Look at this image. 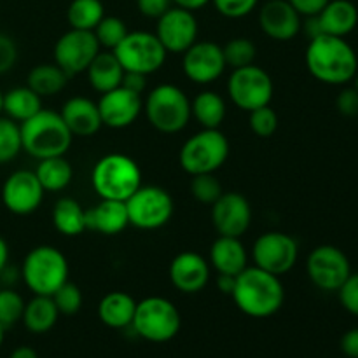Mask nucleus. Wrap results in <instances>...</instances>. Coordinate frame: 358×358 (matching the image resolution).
I'll return each instance as SVG.
<instances>
[{
	"label": "nucleus",
	"mask_w": 358,
	"mask_h": 358,
	"mask_svg": "<svg viewBox=\"0 0 358 358\" xmlns=\"http://www.w3.org/2000/svg\"><path fill=\"white\" fill-rule=\"evenodd\" d=\"M52 224L63 236H79L86 231V210L73 198L58 199L52 208Z\"/></svg>",
	"instance_id": "7c9ffc66"
},
{
	"label": "nucleus",
	"mask_w": 358,
	"mask_h": 358,
	"mask_svg": "<svg viewBox=\"0 0 358 358\" xmlns=\"http://www.w3.org/2000/svg\"><path fill=\"white\" fill-rule=\"evenodd\" d=\"M52 301H55L56 308H58L59 315H76L77 311L83 308V292L79 287L72 282H65L55 294H52Z\"/></svg>",
	"instance_id": "a19ab883"
},
{
	"label": "nucleus",
	"mask_w": 358,
	"mask_h": 358,
	"mask_svg": "<svg viewBox=\"0 0 358 358\" xmlns=\"http://www.w3.org/2000/svg\"><path fill=\"white\" fill-rule=\"evenodd\" d=\"M128 27H126V23L121 17L103 16L100 23L96 24V28L93 30V34L96 37L100 48H103L105 51H114L121 44L122 38L128 35Z\"/></svg>",
	"instance_id": "e433bc0d"
},
{
	"label": "nucleus",
	"mask_w": 358,
	"mask_h": 358,
	"mask_svg": "<svg viewBox=\"0 0 358 358\" xmlns=\"http://www.w3.org/2000/svg\"><path fill=\"white\" fill-rule=\"evenodd\" d=\"M96 103L101 122L112 129L128 128L143 112L142 96L122 86L101 94Z\"/></svg>",
	"instance_id": "6ab92c4d"
},
{
	"label": "nucleus",
	"mask_w": 358,
	"mask_h": 358,
	"mask_svg": "<svg viewBox=\"0 0 358 358\" xmlns=\"http://www.w3.org/2000/svg\"><path fill=\"white\" fill-rule=\"evenodd\" d=\"M124 72H136L143 76L157 72L166 62V49L150 31H128L121 44L114 49Z\"/></svg>",
	"instance_id": "9d476101"
},
{
	"label": "nucleus",
	"mask_w": 358,
	"mask_h": 358,
	"mask_svg": "<svg viewBox=\"0 0 358 358\" xmlns=\"http://www.w3.org/2000/svg\"><path fill=\"white\" fill-rule=\"evenodd\" d=\"M353 79H355V87H357V91H358V70H357V73H355V77H353Z\"/></svg>",
	"instance_id": "13d9d810"
},
{
	"label": "nucleus",
	"mask_w": 358,
	"mask_h": 358,
	"mask_svg": "<svg viewBox=\"0 0 358 358\" xmlns=\"http://www.w3.org/2000/svg\"><path fill=\"white\" fill-rule=\"evenodd\" d=\"M69 271L65 254L51 245L31 248L21 264V278L34 296H52L69 282Z\"/></svg>",
	"instance_id": "39448f33"
},
{
	"label": "nucleus",
	"mask_w": 358,
	"mask_h": 358,
	"mask_svg": "<svg viewBox=\"0 0 358 358\" xmlns=\"http://www.w3.org/2000/svg\"><path fill=\"white\" fill-rule=\"evenodd\" d=\"M35 175L45 192H59L70 185L73 178V170L65 156H55L38 159Z\"/></svg>",
	"instance_id": "2f4dec72"
},
{
	"label": "nucleus",
	"mask_w": 358,
	"mask_h": 358,
	"mask_svg": "<svg viewBox=\"0 0 358 358\" xmlns=\"http://www.w3.org/2000/svg\"><path fill=\"white\" fill-rule=\"evenodd\" d=\"M86 76L90 80V86L100 94H103L121 86L124 69L119 63L114 51H100L96 58L91 62V65L87 66Z\"/></svg>",
	"instance_id": "a878e982"
},
{
	"label": "nucleus",
	"mask_w": 358,
	"mask_h": 358,
	"mask_svg": "<svg viewBox=\"0 0 358 358\" xmlns=\"http://www.w3.org/2000/svg\"><path fill=\"white\" fill-rule=\"evenodd\" d=\"M231 297L238 310L247 317L268 318L282 310L285 303V289L280 276L271 275L257 266H247L236 276Z\"/></svg>",
	"instance_id": "f03ea898"
},
{
	"label": "nucleus",
	"mask_w": 358,
	"mask_h": 358,
	"mask_svg": "<svg viewBox=\"0 0 358 358\" xmlns=\"http://www.w3.org/2000/svg\"><path fill=\"white\" fill-rule=\"evenodd\" d=\"M222 52L224 59H226V66L236 70L254 65L255 56H257V48H255V44L250 38L236 37L231 38L226 45H222Z\"/></svg>",
	"instance_id": "f704fd0d"
},
{
	"label": "nucleus",
	"mask_w": 358,
	"mask_h": 358,
	"mask_svg": "<svg viewBox=\"0 0 358 358\" xmlns=\"http://www.w3.org/2000/svg\"><path fill=\"white\" fill-rule=\"evenodd\" d=\"M259 27L273 41L289 42L303 30V16L289 0H268L259 9Z\"/></svg>",
	"instance_id": "aec40b11"
},
{
	"label": "nucleus",
	"mask_w": 358,
	"mask_h": 358,
	"mask_svg": "<svg viewBox=\"0 0 358 358\" xmlns=\"http://www.w3.org/2000/svg\"><path fill=\"white\" fill-rule=\"evenodd\" d=\"M278 114H276L275 108H271V105H264V107L248 112V124H250L254 135H257L259 138H269V136L275 135L276 129H278Z\"/></svg>",
	"instance_id": "58836bf2"
},
{
	"label": "nucleus",
	"mask_w": 358,
	"mask_h": 358,
	"mask_svg": "<svg viewBox=\"0 0 358 358\" xmlns=\"http://www.w3.org/2000/svg\"><path fill=\"white\" fill-rule=\"evenodd\" d=\"M322 34L346 37L355 30L358 23V9L350 0H329L327 6L317 14Z\"/></svg>",
	"instance_id": "393cba45"
},
{
	"label": "nucleus",
	"mask_w": 358,
	"mask_h": 358,
	"mask_svg": "<svg viewBox=\"0 0 358 358\" xmlns=\"http://www.w3.org/2000/svg\"><path fill=\"white\" fill-rule=\"evenodd\" d=\"M124 203L129 226L136 229H161L173 217V198L159 185H140Z\"/></svg>",
	"instance_id": "1a4fd4ad"
},
{
	"label": "nucleus",
	"mask_w": 358,
	"mask_h": 358,
	"mask_svg": "<svg viewBox=\"0 0 358 358\" xmlns=\"http://www.w3.org/2000/svg\"><path fill=\"white\" fill-rule=\"evenodd\" d=\"M208 2H212V0H173V6L182 7V9H187L194 13V10L205 7Z\"/></svg>",
	"instance_id": "603ef678"
},
{
	"label": "nucleus",
	"mask_w": 358,
	"mask_h": 358,
	"mask_svg": "<svg viewBox=\"0 0 358 358\" xmlns=\"http://www.w3.org/2000/svg\"><path fill=\"white\" fill-rule=\"evenodd\" d=\"M7 262H9V247H7V241L0 236V276L7 268Z\"/></svg>",
	"instance_id": "5fc2aeb1"
},
{
	"label": "nucleus",
	"mask_w": 358,
	"mask_h": 358,
	"mask_svg": "<svg viewBox=\"0 0 358 358\" xmlns=\"http://www.w3.org/2000/svg\"><path fill=\"white\" fill-rule=\"evenodd\" d=\"M17 59V48L16 42L9 37L7 34L0 31V76L9 72Z\"/></svg>",
	"instance_id": "c03bdc74"
},
{
	"label": "nucleus",
	"mask_w": 358,
	"mask_h": 358,
	"mask_svg": "<svg viewBox=\"0 0 358 358\" xmlns=\"http://www.w3.org/2000/svg\"><path fill=\"white\" fill-rule=\"evenodd\" d=\"M24 311V301L16 290H0V324L6 329L13 327L21 320Z\"/></svg>",
	"instance_id": "ea45409f"
},
{
	"label": "nucleus",
	"mask_w": 358,
	"mask_h": 358,
	"mask_svg": "<svg viewBox=\"0 0 358 358\" xmlns=\"http://www.w3.org/2000/svg\"><path fill=\"white\" fill-rule=\"evenodd\" d=\"M189 191L191 196L201 205L212 206L217 199L222 196V184L215 173H201V175H192L191 184H189Z\"/></svg>",
	"instance_id": "4c0bfd02"
},
{
	"label": "nucleus",
	"mask_w": 358,
	"mask_h": 358,
	"mask_svg": "<svg viewBox=\"0 0 358 358\" xmlns=\"http://www.w3.org/2000/svg\"><path fill=\"white\" fill-rule=\"evenodd\" d=\"M339 303L353 317H358V273H352L338 289Z\"/></svg>",
	"instance_id": "37998d69"
},
{
	"label": "nucleus",
	"mask_w": 358,
	"mask_h": 358,
	"mask_svg": "<svg viewBox=\"0 0 358 358\" xmlns=\"http://www.w3.org/2000/svg\"><path fill=\"white\" fill-rule=\"evenodd\" d=\"M63 122L73 136H93L103 126L96 101L86 96H72L59 110Z\"/></svg>",
	"instance_id": "4be33fe9"
},
{
	"label": "nucleus",
	"mask_w": 358,
	"mask_h": 358,
	"mask_svg": "<svg viewBox=\"0 0 358 358\" xmlns=\"http://www.w3.org/2000/svg\"><path fill=\"white\" fill-rule=\"evenodd\" d=\"M222 45L212 41H196L185 52H182V70L185 77L196 84H212L226 72Z\"/></svg>",
	"instance_id": "2eb2a0df"
},
{
	"label": "nucleus",
	"mask_w": 358,
	"mask_h": 358,
	"mask_svg": "<svg viewBox=\"0 0 358 358\" xmlns=\"http://www.w3.org/2000/svg\"><path fill=\"white\" fill-rule=\"evenodd\" d=\"M129 226L124 201L101 199L86 210V231H94L103 236H115Z\"/></svg>",
	"instance_id": "5701e85b"
},
{
	"label": "nucleus",
	"mask_w": 358,
	"mask_h": 358,
	"mask_svg": "<svg viewBox=\"0 0 358 358\" xmlns=\"http://www.w3.org/2000/svg\"><path fill=\"white\" fill-rule=\"evenodd\" d=\"M3 338H6V327H3V325L0 324V346H2Z\"/></svg>",
	"instance_id": "6e6d98bb"
},
{
	"label": "nucleus",
	"mask_w": 358,
	"mask_h": 358,
	"mask_svg": "<svg viewBox=\"0 0 358 358\" xmlns=\"http://www.w3.org/2000/svg\"><path fill=\"white\" fill-rule=\"evenodd\" d=\"M304 59L311 76L331 86L350 83L358 70L355 49L346 42L345 37L327 34L310 38Z\"/></svg>",
	"instance_id": "f257e3e1"
},
{
	"label": "nucleus",
	"mask_w": 358,
	"mask_h": 358,
	"mask_svg": "<svg viewBox=\"0 0 358 358\" xmlns=\"http://www.w3.org/2000/svg\"><path fill=\"white\" fill-rule=\"evenodd\" d=\"M9 358H38V355L31 346H17Z\"/></svg>",
	"instance_id": "864d4df0"
},
{
	"label": "nucleus",
	"mask_w": 358,
	"mask_h": 358,
	"mask_svg": "<svg viewBox=\"0 0 358 358\" xmlns=\"http://www.w3.org/2000/svg\"><path fill=\"white\" fill-rule=\"evenodd\" d=\"M212 3L220 16L240 20L257 9L259 0H212Z\"/></svg>",
	"instance_id": "79ce46f5"
},
{
	"label": "nucleus",
	"mask_w": 358,
	"mask_h": 358,
	"mask_svg": "<svg viewBox=\"0 0 358 358\" xmlns=\"http://www.w3.org/2000/svg\"><path fill=\"white\" fill-rule=\"evenodd\" d=\"M59 311L51 296H34L24 303L21 322L31 334H45L56 325Z\"/></svg>",
	"instance_id": "cd10ccee"
},
{
	"label": "nucleus",
	"mask_w": 358,
	"mask_h": 358,
	"mask_svg": "<svg viewBox=\"0 0 358 358\" xmlns=\"http://www.w3.org/2000/svg\"><path fill=\"white\" fill-rule=\"evenodd\" d=\"M212 222L219 236L241 238L250 229V201L241 192H222L212 205Z\"/></svg>",
	"instance_id": "a211bd4d"
},
{
	"label": "nucleus",
	"mask_w": 358,
	"mask_h": 358,
	"mask_svg": "<svg viewBox=\"0 0 358 358\" xmlns=\"http://www.w3.org/2000/svg\"><path fill=\"white\" fill-rule=\"evenodd\" d=\"M140 13L150 20H159L168 9L173 7V0H136Z\"/></svg>",
	"instance_id": "49530a36"
},
{
	"label": "nucleus",
	"mask_w": 358,
	"mask_h": 358,
	"mask_svg": "<svg viewBox=\"0 0 358 358\" xmlns=\"http://www.w3.org/2000/svg\"><path fill=\"white\" fill-rule=\"evenodd\" d=\"M229 157V140L220 129H205L187 138L178 152V163L185 173H215Z\"/></svg>",
	"instance_id": "0eeeda50"
},
{
	"label": "nucleus",
	"mask_w": 358,
	"mask_h": 358,
	"mask_svg": "<svg viewBox=\"0 0 358 358\" xmlns=\"http://www.w3.org/2000/svg\"><path fill=\"white\" fill-rule=\"evenodd\" d=\"M357 117H358V115H357Z\"/></svg>",
	"instance_id": "bf43d9fd"
},
{
	"label": "nucleus",
	"mask_w": 358,
	"mask_h": 358,
	"mask_svg": "<svg viewBox=\"0 0 358 358\" xmlns=\"http://www.w3.org/2000/svg\"><path fill=\"white\" fill-rule=\"evenodd\" d=\"M2 103H3V93L0 91V115H2Z\"/></svg>",
	"instance_id": "4d7b16f0"
},
{
	"label": "nucleus",
	"mask_w": 358,
	"mask_h": 358,
	"mask_svg": "<svg viewBox=\"0 0 358 358\" xmlns=\"http://www.w3.org/2000/svg\"><path fill=\"white\" fill-rule=\"evenodd\" d=\"M121 86L142 96L143 91L147 90V76H143V73H136V72H124Z\"/></svg>",
	"instance_id": "09e8293b"
},
{
	"label": "nucleus",
	"mask_w": 358,
	"mask_h": 358,
	"mask_svg": "<svg viewBox=\"0 0 358 358\" xmlns=\"http://www.w3.org/2000/svg\"><path fill=\"white\" fill-rule=\"evenodd\" d=\"M226 101L215 91H201L191 101V115L205 129H219L226 119Z\"/></svg>",
	"instance_id": "c756f323"
},
{
	"label": "nucleus",
	"mask_w": 358,
	"mask_h": 358,
	"mask_svg": "<svg viewBox=\"0 0 358 358\" xmlns=\"http://www.w3.org/2000/svg\"><path fill=\"white\" fill-rule=\"evenodd\" d=\"M336 107L346 117H355L358 115V91L357 87H346L339 93L336 100Z\"/></svg>",
	"instance_id": "a18cd8bd"
},
{
	"label": "nucleus",
	"mask_w": 358,
	"mask_h": 358,
	"mask_svg": "<svg viewBox=\"0 0 358 358\" xmlns=\"http://www.w3.org/2000/svg\"><path fill=\"white\" fill-rule=\"evenodd\" d=\"M23 150L21 129L16 121L0 115V164H7Z\"/></svg>",
	"instance_id": "c9c22d12"
},
{
	"label": "nucleus",
	"mask_w": 358,
	"mask_h": 358,
	"mask_svg": "<svg viewBox=\"0 0 358 358\" xmlns=\"http://www.w3.org/2000/svg\"><path fill=\"white\" fill-rule=\"evenodd\" d=\"M297 259H299L297 241L282 231H268L261 234L252 247L254 266L275 276H282L294 269Z\"/></svg>",
	"instance_id": "f8f14e48"
},
{
	"label": "nucleus",
	"mask_w": 358,
	"mask_h": 358,
	"mask_svg": "<svg viewBox=\"0 0 358 358\" xmlns=\"http://www.w3.org/2000/svg\"><path fill=\"white\" fill-rule=\"evenodd\" d=\"M210 266L219 275L238 276L248 266V254L241 238L219 236L210 247Z\"/></svg>",
	"instance_id": "b1692460"
},
{
	"label": "nucleus",
	"mask_w": 358,
	"mask_h": 358,
	"mask_svg": "<svg viewBox=\"0 0 358 358\" xmlns=\"http://www.w3.org/2000/svg\"><path fill=\"white\" fill-rule=\"evenodd\" d=\"M227 94L240 110L252 112L271 103L275 84L264 69L248 65L231 72L227 79Z\"/></svg>",
	"instance_id": "9b49d317"
},
{
	"label": "nucleus",
	"mask_w": 358,
	"mask_h": 358,
	"mask_svg": "<svg viewBox=\"0 0 358 358\" xmlns=\"http://www.w3.org/2000/svg\"><path fill=\"white\" fill-rule=\"evenodd\" d=\"M198 20L194 13L173 6L157 20L156 37L166 52L182 55L198 41Z\"/></svg>",
	"instance_id": "dca6fc26"
},
{
	"label": "nucleus",
	"mask_w": 358,
	"mask_h": 358,
	"mask_svg": "<svg viewBox=\"0 0 358 358\" xmlns=\"http://www.w3.org/2000/svg\"><path fill=\"white\" fill-rule=\"evenodd\" d=\"M45 191L35 171L17 170L2 185V203L14 215H30L42 205Z\"/></svg>",
	"instance_id": "f3484780"
},
{
	"label": "nucleus",
	"mask_w": 358,
	"mask_h": 358,
	"mask_svg": "<svg viewBox=\"0 0 358 358\" xmlns=\"http://www.w3.org/2000/svg\"><path fill=\"white\" fill-rule=\"evenodd\" d=\"M42 108V98L28 86L13 87L7 93H3L2 114L6 117L13 119L17 124L24 122L27 119L34 117Z\"/></svg>",
	"instance_id": "c85d7f7f"
},
{
	"label": "nucleus",
	"mask_w": 358,
	"mask_h": 358,
	"mask_svg": "<svg viewBox=\"0 0 358 358\" xmlns=\"http://www.w3.org/2000/svg\"><path fill=\"white\" fill-rule=\"evenodd\" d=\"M306 271L317 289L338 292L339 287L352 275V266L341 248L334 245H320L308 255Z\"/></svg>",
	"instance_id": "ddd939ff"
},
{
	"label": "nucleus",
	"mask_w": 358,
	"mask_h": 358,
	"mask_svg": "<svg viewBox=\"0 0 358 358\" xmlns=\"http://www.w3.org/2000/svg\"><path fill=\"white\" fill-rule=\"evenodd\" d=\"M294 6V9L304 17L317 16L322 9L329 3V0H289Z\"/></svg>",
	"instance_id": "de8ad7c7"
},
{
	"label": "nucleus",
	"mask_w": 358,
	"mask_h": 358,
	"mask_svg": "<svg viewBox=\"0 0 358 358\" xmlns=\"http://www.w3.org/2000/svg\"><path fill=\"white\" fill-rule=\"evenodd\" d=\"M101 51L93 31L70 28L55 44V63L69 77L86 72L98 52Z\"/></svg>",
	"instance_id": "4468645a"
},
{
	"label": "nucleus",
	"mask_w": 358,
	"mask_h": 358,
	"mask_svg": "<svg viewBox=\"0 0 358 358\" xmlns=\"http://www.w3.org/2000/svg\"><path fill=\"white\" fill-rule=\"evenodd\" d=\"M234 283H236V276H231V275L217 276V289H219L222 294H226V296H231V294H233Z\"/></svg>",
	"instance_id": "3c124183"
},
{
	"label": "nucleus",
	"mask_w": 358,
	"mask_h": 358,
	"mask_svg": "<svg viewBox=\"0 0 358 358\" xmlns=\"http://www.w3.org/2000/svg\"><path fill=\"white\" fill-rule=\"evenodd\" d=\"M135 310L136 301L129 294L114 290L101 297L100 304H98V317H100L101 324L107 327L126 329L131 327Z\"/></svg>",
	"instance_id": "bb28decb"
},
{
	"label": "nucleus",
	"mask_w": 358,
	"mask_h": 358,
	"mask_svg": "<svg viewBox=\"0 0 358 358\" xmlns=\"http://www.w3.org/2000/svg\"><path fill=\"white\" fill-rule=\"evenodd\" d=\"M70 77L56 63H41L28 73L27 86L41 98L52 96L65 90Z\"/></svg>",
	"instance_id": "473e14b6"
},
{
	"label": "nucleus",
	"mask_w": 358,
	"mask_h": 358,
	"mask_svg": "<svg viewBox=\"0 0 358 358\" xmlns=\"http://www.w3.org/2000/svg\"><path fill=\"white\" fill-rule=\"evenodd\" d=\"M341 352L348 358H358V329H350L341 338Z\"/></svg>",
	"instance_id": "8fccbe9b"
},
{
	"label": "nucleus",
	"mask_w": 358,
	"mask_h": 358,
	"mask_svg": "<svg viewBox=\"0 0 358 358\" xmlns=\"http://www.w3.org/2000/svg\"><path fill=\"white\" fill-rule=\"evenodd\" d=\"M23 150L35 159L65 156L73 135L63 122L59 112L41 108L34 117L20 124Z\"/></svg>",
	"instance_id": "7ed1b4c3"
},
{
	"label": "nucleus",
	"mask_w": 358,
	"mask_h": 358,
	"mask_svg": "<svg viewBox=\"0 0 358 358\" xmlns=\"http://www.w3.org/2000/svg\"><path fill=\"white\" fill-rule=\"evenodd\" d=\"M143 112L154 129L166 135L180 133L191 121V100L175 84H159L147 94Z\"/></svg>",
	"instance_id": "423d86ee"
},
{
	"label": "nucleus",
	"mask_w": 358,
	"mask_h": 358,
	"mask_svg": "<svg viewBox=\"0 0 358 358\" xmlns=\"http://www.w3.org/2000/svg\"><path fill=\"white\" fill-rule=\"evenodd\" d=\"M170 282L182 294L201 292L210 282V262L198 252H180L170 262Z\"/></svg>",
	"instance_id": "412c9836"
},
{
	"label": "nucleus",
	"mask_w": 358,
	"mask_h": 358,
	"mask_svg": "<svg viewBox=\"0 0 358 358\" xmlns=\"http://www.w3.org/2000/svg\"><path fill=\"white\" fill-rule=\"evenodd\" d=\"M103 16L105 9L101 0H72L66 9L70 28L76 30L93 31Z\"/></svg>",
	"instance_id": "72a5a7b5"
},
{
	"label": "nucleus",
	"mask_w": 358,
	"mask_h": 358,
	"mask_svg": "<svg viewBox=\"0 0 358 358\" xmlns=\"http://www.w3.org/2000/svg\"><path fill=\"white\" fill-rule=\"evenodd\" d=\"M91 184L101 199L126 201L142 185V170L133 157L110 152L96 161Z\"/></svg>",
	"instance_id": "20e7f679"
},
{
	"label": "nucleus",
	"mask_w": 358,
	"mask_h": 358,
	"mask_svg": "<svg viewBox=\"0 0 358 358\" xmlns=\"http://www.w3.org/2000/svg\"><path fill=\"white\" fill-rule=\"evenodd\" d=\"M182 325L180 311L171 301L152 296L136 303L131 327L142 339L150 343L171 341Z\"/></svg>",
	"instance_id": "6e6552de"
}]
</instances>
